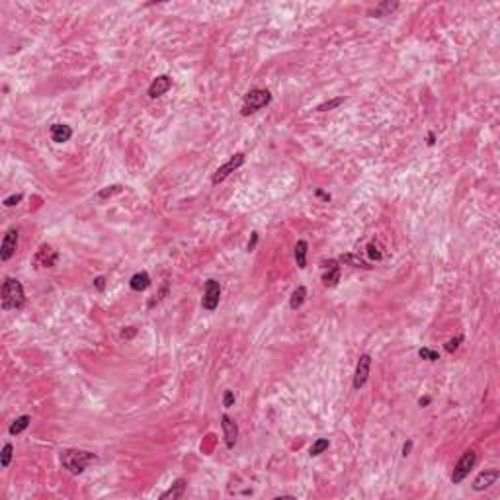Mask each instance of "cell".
<instances>
[{
	"label": "cell",
	"instance_id": "1",
	"mask_svg": "<svg viewBox=\"0 0 500 500\" xmlns=\"http://www.w3.org/2000/svg\"><path fill=\"white\" fill-rule=\"evenodd\" d=\"M0 301H2V311L22 309L25 305V293H24L22 284L14 278H6L2 284V291H0Z\"/></svg>",
	"mask_w": 500,
	"mask_h": 500
},
{
	"label": "cell",
	"instance_id": "2",
	"mask_svg": "<svg viewBox=\"0 0 500 500\" xmlns=\"http://www.w3.org/2000/svg\"><path fill=\"white\" fill-rule=\"evenodd\" d=\"M92 461H96V455H94L92 452L65 450V452L61 453V463H63V467H65L69 473H72V475L84 473V469H86Z\"/></svg>",
	"mask_w": 500,
	"mask_h": 500
},
{
	"label": "cell",
	"instance_id": "3",
	"mask_svg": "<svg viewBox=\"0 0 500 500\" xmlns=\"http://www.w3.org/2000/svg\"><path fill=\"white\" fill-rule=\"evenodd\" d=\"M270 102H272L270 90H266V88H252V90H248V92L244 94L240 114H242V116L256 114V112H260L262 108H266Z\"/></svg>",
	"mask_w": 500,
	"mask_h": 500
},
{
	"label": "cell",
	"instance_id": "4",
	"mask_svg": "<svg viewBox=\"0 0 500 500\" xmlns=\"http://www.w3.org/2000/svg\"><path fill=\"white\" fill-rule=\"evenodd\" d=\"M475 463H477V453H475L473 450H467V452H465V453L459 457L457 465L453 467V473H452V483H453V485H457V483L465 481V479H467V475L471 473V469L475 467Z\"/></svg>",
	"mask_w": 500,
	"mask_h": 500
},
{
	"label": "cell",
	"instance_id": "5",
	"mask_svg": "<svg viewBox=\"0 0 500 500\" xmlns=\"http://www.w3.org/2000/svg\"><path fill=\"white\" fill-rule=\"evenodd\" d=\"M244 165V155L242 153H237V155H233L225 165H221V167L215 170V174H213V178H211V182L217 186V184H221L223 180H227L235 170H238V168Z\"/></svg>",
	"mask_w": 500,
	"mask_h": 500
},
{
	"label": "cell",
	"instance_id": "6",
	"mask_svg": "<svg viewBox=\"0 0 500 500\" xmlns=\"http://www.w3.org/2000/svg\"><path fill=\"white\" fill-rule=\"evenodd\" d=\"M369 369H371V356L369 354H361L357 363H356V373H354V381H352L354 391H359L365 385V381L369 377Z\"/></svg>",
	"mask_w": 500,
	"mask_h": 500
},
{
	"label": "cell",
	"instance_id": "7",
	"mask_svg": "<svg viewBox=\"0 0 500 500\" xmlns=\"http://www.w3.org/2000/svg\"><path fill=\"white\" fill-rule=\"evenodd\" d=\"M221 299V286L215 280H209L205 284V291H203V299H201V307L205 311H215Z\"/></svg>",
	"mask_w": 500,
	"mask_h": 500
},
{
	"label": "cell",
	"instance_id": "8",
	"mask_svg": "<svg viewBox=\"0 0 500 500\" xmlns=\"http://www.w3.org/2000/svg\"><path fill=\"white\" fill-rule=\"evenodd\" d=\"M18 237H20V231L16 227L8 229L4 238H2V244H0V260L2 262H8L14 252H16V246H18Z\"/></svg>",
	"mask_w": 500,
	"mask_h": 500
},
{
	"label": "cell",
	"instance_id": "9",
	"mask_svg": "<svg viewBox=\"0 0 500 500\" xmlns=\"http://www.w3.org/2000/svg\"><path fill=\"white\" fill-rule=\"evenodd\" d=\"M221 426H223V434H225V444L229 450H233L237 444V438H238V426L229 414L221 416Z\"/></svg>",
	"mask_w": 500,
	"mask_h": 500
},
{
	"label": "cell",
	"instance_id": "10",
	"mask_svg": "<svg viewBox=\"0 0 500 500\" xmlns=\"http://www.w3.org/2000/svg\"><path fill=\"white\" fill-rule=\"evenodd\" d=\"M499 477H500L499 469H485V471H481L477 475V479L473 481V491L481 493V491L489 489L491 485H495L499 481Z\"/></svg>",
	"mask_w": 500,
	"mask_h": 500
},
{
	"label": "cell",
	"instance_id": "11",
	"mask_svg": "<svg viewBox=\"0 0 500 500\" xmlns=\"http://www.w3.org/2000/svg\"><path fill=\"white\" fill-rule=\"evenodd\" d=\"M33 262L37 264V268H53L57 264V252L49 244H43V246H39Z\"/></svg>",
	"mask_w": 500,
	"mask_h": 500
},
{
	"label": "cell",
	"instance_id": "12",
	"mask_svg": "<svg viewBox=\"0 0 500 500\" xmlns=\"http://www.w3.org/2000/svg\"><path fill=\"white\" fill-rule=\"evenodd\" d=\"M340 282V266L338 260H329L323 262V284L327 287H334Z\"/></svg>",
	"mask_w": 500,
	"mask_h": 500
},
{
	"label": "cell",
	"instance_id": "13",
	"mask_svg": "<svg viewBox=\"0 0 500 500\" xmlns=\"http://www.w3.org/2000/svg\"><path fill=\"white\" fill-rule=\"evenodd\" d=\"M170 88H172V78L168 74H161V76H157L151 82L147 94H149V98H161L163 94H167Z\"/></svg>",
	"mask_w": 500,
	"mask_h": 500
},
{
	"label": "cell",
	"instance_id": "14",
	"mask_svg": "<svg viewBox=\"0 0 500 500\" xmlns=\"http://www.w3.org/2000/svg\"><path fill=\"white\" fill-rule=\"evenodd\" d=\"M49 135L55 143H67L72 137V129L67 123H53L51 129H49Z\"/></svg>",
	"mask_w": 500,
	"mask_h": 500
},
{
	"label": "cell",
	"instance_id": "15",
	"mask_svg": "<svg viewBox=\"0 0 500 500\" xmlns=\"http://www.w3.org/2000/svg\"><path fill=\"white\" fill-rule=\"evenodd\" d=\"M149 286H151V278H149L147 272H137V274H133L131 280H129V287H131L133 291H145Z\"/></svg>",
	"mask_w": 500,
	"mask_h": 500
},
{
	"label": "cell",
	"instance_id": "16",
	"mask_svg": "<svg viewBox=\"0 0 500 500\" xmlns=\"http://www.w3.org/2000/svg\"><path fill=\"white\" fill-rule=\"evenodd\" d=\"M184 491H186V481H184V479H178V481H174V485H172L168 491H165V493L161 495V500L180 499V497L184 495Z\"/></svg>",
	"mask_w": 500,
	"mask_h": 500
},
{
	"label": "cell",
	"instance_id": "17",
	"mask_svg": "<svg viewBox=\"0 0 500 500\" xmlns=\"http://www.w3.org/2000/svg\"><path fill=\"white\" fill-rule=\"evenodd\" d=\"M29 422H31V416H27V414H22V416H18L12 424H10V428H8V432H10V436H18V434H22L27 426H29Z\"/></svg>",
	"mask_w": 500,
	"mask_h": 500
},
{
	"label": "cell",
	"instance_id": "18",
	"mask_svg": "<svg viewBox=\"0 0 500 500\" xmlns=\"http://www.w3.org/2000/svg\"><path fill=\"white\" fill-rule=\"evenodd\" d=\"M307 248H309L307 240H299V242L295 244V262H297V266H299L301 270L307 268Z\"/></svg>",
	"mask_w": 500,
	"mask_h": 500
},
{
	"label": "cell",
	"instance_id": "19",
	"mask_svg": "<svg viewBox=\"0 0 500 500\" xmlns=\"http://www.w3.org/2000/svg\"><path fill=\"white\" fill-rule=\"evenodd\" d=\"M305 297H307V287L305 286H299L293 293H291V299H289V307L293 309V311H297L303 303H305Z\"/></svg>",
	"mask_w": 500,
	"mask_h": 500
},
{
	"label": "cell",
	"instance_id": "20",
	"mask_svg": "<svg viewBox=\"0 0 500 500\" xmlns=\"http://www.w3.org/2000/svg\"><path fill=\"white\" fill-rule=\"evenodd\" d=\"M340 262H344V264H348V266H352V268H361V270H369V268H371L365 260H361L359 256H354V254H342V256H340Z\"/></svg>",
	"mask_w": 500,
	"mask_h": 500
},
{
	"label": "cell",
	"instance_id": "21",
	"mask_svg": "<svg viewBox=\"0 0 500 500\" xmlns=\"http://www.w3.org/2000/svg\"><path fill=\"white\" fill-rule=\"evenodd\" d=\"M397 6H399L397 2H383V4H379L375 10H369V16H373V18H381V16H387V14H389V12H393Z\"/></svg>",
	"mask_w": 500,
	"mask_h": 500
},
{
	"label": "cell",
	"instance_id": "22",
	"mask_svg": "<svg viewBox=\"0 0 500 500\" xmlns=\"http://www.w3.org/2000/svg\"><path fill=\"white\" fill-rule=\"evenodd\" d=\"M331 448V442L327 440V438H319L313 446H311V450H309V455L311 457H317V455H321L323 452H327Z\"/></svg>",
	"mask_w": 500,
	"mask_h": 500
},
{
	"label": "cell",
	"instance_id": "23",
	"mask_svg": "<svg viewBox=\"0 0 500 500\" xmlns=\"http://www.w3.org/2000/svg\"><path fill=\"white\" fill-rule=\"evenodd\" d=\"M12 455H14V446L8 442V444H4L2 453H0V467H2V469H8V465H10V461H12Z\"/></svg>",
	"mask_w": 500,
	"mask_h": 500
},
{
	"label": "cell",
	"instance_id": "24",
	"mask_svg": "<svg viewBox=\"0 0 500 500\" xmlns=\"http://www.w3.org/2000/svg\"><path fill=\"white\" fill-rule=\"evenodd\" d=\"M418 356H420L422 359H428V361H438V359H440V354H438L436 350H432V348H420V350H418Z\"/></svg>",
	"mask_w": 500,
	"mask_h": 500
},
{
	"label": "cell",
	"instance_id": "25",
	"mask_svg": "<svg viewBox=\"0 0 500 500\" xmlns=\"http://www.w3.org/2000/svg\"><path fill=\"white\" fill-rule=\"evenodd\" d=\"M344 96H338V98H334L331 102H325V104H321L319 108H317V112H329V110H334V108H338L340 104H344Z\"/></svg>",
	"mask_w": 500,
	"mask_h": 500
},
{
	"label": "cell",
	"instance_id": "26",
	"mask_svg": "<svg viewBox=\"0 0 500 500\" xmlns=\"http://www.w3.org/2000/svg\"><path fill=\"white\" fill-rule=\"evenodd\" d=\"M367 256H369L371 260H381V258H383V254H381V250H379V246H377L375 242H369V244H367Z\"/></svg>",
	"mask_w": 500,
	"mask_h": 500
},
{
	"label": "cell",
	"instance_id": "27",
	"mask_svg": "<svg viewBox=\"0 0 500 500\" xmlns=\"http://www.w3.org/2000/svg\"><path fill=\"white\" fill-rule=\"evenodd\" d=\"M461 342H463V336H455V338L448 340L444 348H446V352H450V354H452V352H455V350L459 348V344H461Z\"/></svg>",
	"mask_w": 500,
	"mask_h": 500
},
{
	"label": "cell",
	"instance_id": "28",
	"mask_svg": "<svg viewBox=\"0 0 500 500\" xmlns=\"http://www.w3.org/2000/svg\"><path fill=\"white\" fill-rule=\"evenodd\" d=\"M123 188L121 186H110V188H106V190H102L100 193H98V197L100 199H104V197H108V195H114V193H119Z\"/></svg>",
	"mask_w": 500,
	"mask_h": 500
},
{
	"label": "cell",
	"instance_id": "29",
	"mask_svg": "<svg viewBox=\"0 0 500 500\" xmlns=\"http://www.w3.org/2000/svg\"><path fill=\"white\" fill-rule=\"evenodd\" d=\"M20 201H22V193H14V195H10V197L4 199V205H6V207H12V205H18Z\"/></svg>",
	"mask_w": 500,
	"mask_h": 500
},
{
	"label": "cell",
	"instance_id": "30",
	"mask_svg": "<svg viewBox=\"0 0 500 500\" xmlns=\"http://www.w3.org/2000/svg\"><path fill=\"white\" fill-rule=\"evenodd\" d=\"M235 405V393L233 391H225V397H223V406L231 408Z\"/></svg>",
	"mask_w": 500,
	"mask_h": 500
},
{
	"label": "cell",
	"instance_id": "31",
	"mask_svg": "<svg viewBox=\"0 0 500 500\" xmlns=\"http://www.w3.org/2000/svg\"><path fill=\"white\" fill-rule=\"evenodd\" d=\"M410 450H412V442H410V440H408V442H406V444H405V448H403V455H405V457H406V455H408V453H410Z\"/></svg>",
	"mask_w": 500,
	"mask_h": 500
},
{
	"label": "cell",
	"instance_id": "32",
	"mask_svg": "<svg viewBox=\"0 0 500 500\" xmlns=\"http://www.w3.org/2000/svg\"><path fill=\"white\" fill-rule=\"evenodd\" d=\"M256 240H258V235L256 233H252V240L248 242V250H252L254 248V244H256Z\"/></svg>",
	"mask_w": 500,
	"mask_h": 500
},
{
	"label": "cell",
	"instance_id": "33",
	"mask_svg": "<svg viewBox=\"0 0 500 500\" xmlns=\"http://www.w3.org/2000/svg\"><path fill=\"white\" fill-rule=\"evenodd\" d=\"M133 334H135V329H133V327H129V331H127V333L123 331V333H121V336H123V338H131Z\"/></svg>",
	"mask_w": 500,
	"mask_h": 500
},
{
	"label": "cell",
	"instance_id": "34",
	"mask_svg": "<svg viewBox=\"0 0 500 500\" xmlns=\"http://www.w3.org/2000/svg\"><path fill=\"white\" fill-rule=\"evenodd\" d=\"M94 284H96V287H98V289H104V278H96V280H94Z\"/></svg>",
	"mask_w": 500,
	"mask_h": 500
},
{
	"label": "cell",
	"instance_id": "35",
	"mask_svg": "<svg viewBox=\"0 0 500 500\" xmlns=\"http://www.w3.org/2000/svg\"><path fill=\"white\" fill-rule=\"evenodd\" d=\"M434 141H436V135H434V131H430L428 133V145H434Z\"/></svg>",
	"mask_w": 500,
	"mask_h": 500
},
{
	"label": "cell",
	"instance_id": "36",
	"mask_svg": "<svg viewBox=\"0 0 500 500\" xmlns=\"http://www.w3.org/2000/svg\"><path fill=\"white\" fill-rule=\"evenodd\" d=\"M317 195H321V197H323V199H327V201L331 199V195H329V193H325V191H321V190H317Z\"/></svg>",
	"mask_w": 500,
	"mask_h": 500
},
{
	"label": "cell",
	"instance_id": "37",
	"mask_svg": "<svg viewBox=\"0 0 500 500\" xmlns=\"http://www.w3.org/2000/svg\"><path fill=\"white\" fill-rule=\"evenodd\" d=\"M428 403H430V399H428V397H424V399H420V401H418V405H420V406H426Z\"/></svg>",
	"mask_w": 500,
	"mask_h": 500
}]
</instances>
